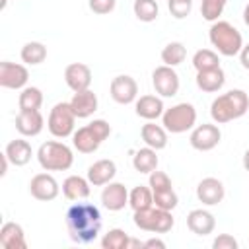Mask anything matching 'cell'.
<instances>
[{"instance_id":"obj_4","label":"cell","mask_w":249,"mask_h":249,"mask_svg":"<svg viewBox=\"0 0 249 249\" xmlns=\"http://www.w3.org/2000/svg\"><path fill=\"white\" fill-rule=\"evenodd\" d=\"M37 161L45 171H66L74 163V154L64 142L49 140L39 146Z\"/></svg>"},{"instance_id":"obj_37","label":"cell","mask_w":249,"mask_h":249,"mask_svg":"<svg viewBox=\"0 0 249 249\" xmlns=\"http://www.w3.org/2000/svg\"><path fill=\"white\" fill-rule=\"evenodd\" d=\"M167 8L175 19H183L193 10V0H167Z\"/></svg>"},{"instance_id":"obj_6","label":"cell","mask_w":249,"mask_h":249,"mask_svg":"<svg viewBox=\"0 0 249 249\" xmlns=\"http://www.w3.org/2000/svg\"><path fill=\"white\" fill-rule=\"evenodd\" d=\"M132 220H134L136 228H140L144 231H152V233H167V231H171V228L175 224L171 210H163L158 206L134 210Z\"/></svg>"},{"instance_id":"obj_25","label":"cell","mask_w":249,"mask_h":249,"mask_svg":"<svg viewBox=\"0 0 249 249\" xmlns=\"http://www.w3.org/2000/svg\"><path fill=\"white\" fill-rule=\"evenodd\" d=\"M140 136H142L144 144L154 148V150H163L167 146V130H165V126H160V124H156L152 121L142 124Z\"/></svg>"},{"instance_id":"obj_18","label":"cell","mask_w":249,"mask_h":249,"mask_svg":"<svg viewBox=\"0 0 249 249\" xmlns=\"http://www.w3.org/2000/svg\"><path fill=\"white\" fill-rule=\"evenodd\" d=\"M45 126V119L41 111H19L16 117V128L21 136H37Z\"/></svg>"},{"instance_id":"obj_34","label":"cell","mask_w":249,"mask_h":249,"mask_svg":"<svg viewBox=\"0 0 249 249\" xmlns=\"http://www.w3.org/2000/svg\"><path fill=\"white\" fill-rule=\"evenodd\" d=\"M132 10H134V16L144 23L154 21L158 18V14H160V8H158L156 0H134Z\"/></svg>"},{"instance_id":"obj_30","label":"cell","mask_w":249,"mask_h":249,"mask_svg":"<svg viewBox=\"0 0 249 249\" xmlns=\"http://www.w3.org/2000/svg\"><path fill=\"white\" fill-rule=\"evenodd\" d=\"M21 60L29 66H35V64H41L45 58H47V47L39 41H29L21 47V53H19Z\"/></svg>"},{"instance_id":"obj_31","label":"cell","mask_w":249,"mask_h":249,"mask_svg":"<svg viewBox=\"0 0 249 249\" xmlns=\"http://www.w3.org/2000/svg\"><path fill=\"white\" fill-rule=\"evenodd\" d=\"M187 56V49L181 41H171L161 49V62L167 66H179Z\"/></svg>"},{"instance_id":"obj_19","label":"cell","mask_w":249,"mask_h":249,"mask_svg":"<svg viewBox=\"0 0 249 249\" xmlns=\"http://www.w3.org/2000/svg\"><path fill=\"white\" fill-rule=\"evenodd\" d=\"M117 175V165L113 160H97L88 167V181L93 187H103Z\"/></svg>"},{"instance_id":"obj_15","label":"cell","mask_w":249,"mask_h":249,"mask_svg":"<svg viewBox=\"0 0 249 249\" xmlns=\"http://www.w3.org/2000/svg\"><path fill=\"white\" fill-rule=\"evenodd\" d=\"M226 196V189L224 183L216 177H204L198 185H196V198L206 204V206H214L220 204Z\"/></svg>"},{"instance_id":"obj_39","label":"cell","mask_w":249,"mask_h":249,"mask_svg":"<svg viewBox=\"0 0 249 249\" xmlns=\"http://www.w3.org/2000/svg\"><path fill=\"white\" fill-rule=\"evenodd\" d=\"M89 4V10L93 14H99V16H105V14H111L117 6V0H88Z\"/></svg>"},{"instance_id":"obj_38","label":"cell","mask_w":249,"mask_h":249,"mask_svg":"<svg viewBox=\"0 0 249 249\" xmlns=\"http://www.w3.org/2000/svg\"><path fill=\"white\" fill-rule=\"evenodd\" d=\"M150 189H152V193L154 191H165V189H173V185H171V179H169V175L167 173H163V171H152L150 173Z\"/></svg>"},{"instance_id":"obj_29","label":"cell","mask_w":249,"mask_h":249,"mask_svg":"<svg viewBox=\"0 0 249 249\" xmlns=\"http://www.w3.org/2000/svg\"><path fill=\"white\" fill-rule=\"evenodd\" d=\"M128 206L132 210H144V208L154 206V193H152V189L144 187V185L134 187L128 193Z\"/></svg>"},{"instance_id":"obj_33","label":"cell","mask_w":249,"mask_h":249,"mask_svg":"<svg viewBox=\"0 0 249 249\" xmlns=\"http://www.w3.org/2000/svg\"><path fill=\"white\" fill-rule=\"evenodd\" d=\"M128 241L130 237L124 230L113 228L101 237V247L103 249H128Z\"/></svg>"},{"instance_id":"obj_16","label":"cell","mask_w":249,"mask_h":249,"mask_svg":"<svg viewBox=\"0 0 249 249\" xmlns=\"http://www.w3.org/2000/svg\"><path fill=\"white\" fill-rule=\"evenodd\" d=\"M101 202L111 212L123 210L128 204V191H126V187L123 183H117V181L107 183L103 187V191H101Z\"/></svg>"},{"instance_id":"obj_10","label":"cell","mask_w":249,"mask_h":249,"mask_svg":"<svg viewBox=\"0 0 249 249\" xmlns=\"http://www.w3.org/2000/svg\"><path fill=\"white\" fill-rule=\"evenodd\" d=\"M220 138H222V132L216 124L202 123V124L193 128V132L189 136V142L198 152H210L220 144Z\"/></svg>"},{"instance_id":"obj_35","label":"cell","mask_w":249,"mask_h":249,"mask_svg":"<svg viewBox=\"0 0 249 249\" xmlns=\"http://www.w3.org/2000/svg\"><path fill=\"white\" fill-rule=\"evenodd\" d=\"M228 0H200V16L206 21H218Z\"/></svg>"},{"instance_id":"obj_17","label":"cell","mask_w":249,"mask_h":249,"mask_svg":"<svg viewBox=\"0 0 249 249\" xmlns=\"http://www.w3.org/2000/svg\"><path fill=\"white\" fill-rule=\"evenodd\" d=\"M68 103H70V107H72V111H74V115H76L78 119H88V117H91V115L97 111V105H99L97 95H95L91 89L76 91Z\"/></svg>"},{"instance_id":"obj_43","label":"cell","mask_w":249,"mask_h":249,"mask_svg":"<svg viewBox=\"0 0 249 249\" xmlns=\"http://www.w3.org/2000/svg\"><path fill=\"white\" fill-rule=\"evenodd\" d=\"M243 167H245V171H249V150H245V154H243Z\"/></svg>"},{"instance_id":"obj_40","label":"cell","mask_w":249,"mask_h":249,"mask_svg":"<svg viewBox=\"0 0 249 249\" xmlns=\"http://www.w3.org/2000/svg\"><path fill=\"white\" fill-rule=\"evenodd\" d=\"M212 247H214V249H237L239 243H237V239H235L233 235H230V233H220V235L212 241Z\"/></svg>"},{"instance_id":"obj_20","label":"cell","mask_w":249,"mask_h":249,"mask_svg":"<svg viewBox=\"0 0 249 249\" xmlns=\"http://www.w3.org/2000/svg\"><path fill=\"white\" fill-rule=\"evenodd\" d=\"M187 228L196 235H208L216 228L214 214L204 208H195L187 214Z\"/></svg>"},{"instance_id":"obj_12","label":"cell","mask_w":249,"mask_h":249,"mask_svg":"<svg viewBox=\"0 0 249 249\" xmlns=\"http://www.w3.org/2000/svg\"><path fill=\"white\" fill-rule=\"evenodd\" d=\"M29 193L33 198L49 202V200H54L58 196L60 187H58V181L51 173H37L29 181Z\"/></svg>"},{"instance_id":"obj_42","label":"cell","mask_w":249,"mask_h":249,"mask_svg":"<svg viewBox=\"0 0 249 249\" xmlns=\"http://www.w3.org/2000/svg\"><path fill=\"white\" fill-rule=\"evenodd\" d=\"M144 247H160V249H165V241H161L158 237H152V239L144 241Z\"/></svg>"},{"instance_id":"obj_32","label":"cell","mask_w":249,"mask_h":249,"mask_svg":"<svg viewBox=\"0 0 249 249\" xmlns=\"http://www.w3.org/2000/svg\"><path fill=\"white\" fill-rule=\"evenodd\" d=\"M193 66H195L196 72L218 68V66H220L218 53H214L212 49H198V51L193 54Z\"/></svg>"},{"instance_id":"obj_41","label":"cell","mask_w":249,"mask_h":249,"mask_svg":"<svg viewBox=\"0 0 249 249\" xmlns=\"http://www.w3.org/2000/svg\"><path fill=\"white\" fill-rule=\"evenodd\" d=\"M239 62L245 70H249V45H243L239 51Z\"/></svg>"},{"instance_id":"obj_21","label":"cell","mask_w":249,"mask_h":249,"mask_svg":"<svg viewBox=\"0 0 249 249\" xmlns=\"http://www.w3.org/2000/svg\"><path fill=\"white\" fill-rule=\"evenodd\" d=\"M134 111L138 117H142L146 121H156L163 115L165 107H163L161 97H158V95H140L134 101Z\"/></svg>"},{"instance_id":"obj_24","label":"cell","mask_w":249,"mask_h":249,"mask_svg":"<svg viewBox=\"0 0 249 249\" xmlns=\"http://www.w3.org/2000/svg\"><path fill=\"white\" fill-rule=\"evenodd\" d=\"M91 183L80 175H68L62 183V193L68 200H84L89 196Z\"/></svg>"},{"instance_id":"obj_14","label":"cell","mask_w":249,"mask_h":249,"mask_svg":"<svg viewBox=\"0 0 249 249\" xmlns=\"http://www.w3.org/2000/svg\"><path fill=\"white\" fill-rule=\"evenodd\" d=\"M64 82L66 86L76 93V91H84L89 89L91 86V70L88 64L84 62H72L64 68Z\"/></svg>"},{"instance_id":"obj_7","label":"cell","mask_w":249,"mask_h":249,"mask_svg":"<svg viewBox=\"0 0 249 249\" xmlns=\"http://www.w3.org/2000/svg\"><path fill=\"white\" fill-rule=\"evenodd\" d=\"M195 123H196V109H195V105H191L187 101L165 109L161 115V124L171 134L187 132V130L195 128Z\"/></svg>"},{"instance_id":"obj_13","label":"cell","mask_w":249,"mask_h":249,"mask_svg":"<svg viewBox=\"0 0 249 249\" xmlns=\"http://www.w3.org/2000/svg\"><path fill=\"white\" fill-rule=\"evenodd\" d=\"M29 80V72L23 64H16L10 60L0 62V86L8 89H23Z\"/></svg>"},{"instance_id":"obj_3","label":"cell","mask_w":249,"mask_h":249,"mask_svg":"<svg viewBox=\"0 0 249 249\" xmlns=\"http://www.w3.org/2000/svg\"><path fill=\"white\" fill-rule=\"evenodd\" d=\"M111 134V124L103 119H93L89 124L74 130L72 144L80 154H93L103 140H107Z\"/></svg>"},{"instance_id":"obj_27","label":"cell","mask_w":249,"mask_h":249,"mask_svg":"<svg viewBox=\"0 0 249 249\" xmlns=\"http://www.w3.org/2000/svg\"><path fill=\"white\" fill-rule=\"evenodd\" d=\"M158 150L146 146V148H140L134 158H132V167L138 171V173H152L158 169Z\"/></svg>"},{"instance_id":"obj_8","label":"cell","mask_w":249,"mask_h":249,"mask_svg":"<svg viewBox=\"0 0 249 249\" xmlns=\"http://www.w3.org/2000/svg\"><path fill=\"white\" fill-rule=\"evenodd\" d=\"M76 115L70 107V103L60 101L56 103L47 119V128L54 138H68L74 134V124H76Z\"/></svg>"},{"instance_id":"obj_9","label":"cell","mask_w":249,"mask_h":249,"mask_svg":"<svg viewBox=\"0 0 249 249\" xmlns=\"http://www.w3.org/2000/svg\"><path fill=\"white\" fill-rule=\"evenodd\" d=\"M152 86L156 89V93H160L161 97H173L179 91V74L173 70V66L161 64L152 72Z\"/></svg>"},{"instance_id":"obj_1","label":"cell","mask_w":249,"mask_h":249,"mask_svg":"<svg viewBox=\"0 0 249 249\" xmlns=\"http://www.w3.org/2000/svg\"><path fill=\"white\" fill-rule=\"evenodd\" d=\"M68 235L76 243H91L101 231V212L89 202H76L66 210Z\"/></svg>"},{"instance_id":"obj_36","label":"cell","mask_w":249,"mask_h":249,"mask_svg":"<svg viewBox=\"0 0 249 249\" xmlns=\"http://www.w3.org/2000/svg\"><path fill=\"white\" fill-rule=\"evenodd\" d=\"M179 202V196L173 189H165V191H154V206L163 208V210H173Z\"/></svg>"},{"instance_id":"obj_28","label":"cell","mask_w":249,"mask_h":249,"mask_svg":"<svg viewBox=\"0 0 249 249\" xmlns=\"http://www.w3.org/2000/svg\"><path fill=\"white\" fill-rule=\"evenodd\" d=\"M19 111H39L43 105V91L35 86H25L18 97Z\"/></svg>"},{"instance_id":"obj_44","label":"cell","mask_w":249,"mask_h":249,"mask_svg":"<svg viewBox=\"0 0 249 249\" xmlns=\"http://www.w3.org/2000/svg\"><path fill=\"white\" fill-rule=\"evenodd\" d=\"M243 21H245V25L249 27V4H247L245 10H243Z\"/></svg>"},{"instance_id":"obj_23","label":"cell","mask_w":249,"mask_h":249,"mask_svg":"<svg viewBox=\"0 0 249 249\" xmlns=\"http://www.w3.org/2000/svg\"><path fill=\"white\" fill-rule=\"evenodd\" d=\"M4 154L8 156L10 163L16 165V167H21L25 163H29L31 156H33V150H31V144L25 140V138H16L12 142H8Z\"/></svg>"},{"instance_id":"obj_5","label":"cell","mask_w":249,"mask_h":249,"mask_svg":"<svg viewBox=\"0 0 249 249\" xmlns=\"http://www.w3.org/2000/svg\"><path fill=\"white\" fill-rule=\"evenodd\" d=\"M208 39H210L212 47L224 56H235V54H239V51L243 47L241 33L230 21H220V19L212 21Z\"/></svg>"},{"instance_id":"obj_22","label":"cell","mask_w":249,"mask_h":249,"mask_svg":"<svg viewBox=\"0 0 249 249\" xmlns=\"http://www.w3.org/2000/svg\"><path fill=\"white\" fill-rule=\"evenodd\" d=\"M0 245L4 249H25L27 241H25L23 228L16 222H6L0 230Z\"/></svg>"},{"instance_id":"obj_11","label":"cell","mask_w":249,"mask_h":249,"mask_svg":"<svg viewBox=\"0 0 249 249\" xmlns=\"http://www.w3.org/2000/svg\"><path fill=\"white\" fill-rule=\"evenodd\" d=\"M109 93L113 97L115 103L119 105H128L132 101H136V95H138V84L132 76L128 74H121V76H115L111 80V86H109Z\"/></svg>"},{"instance_id":"obj_26","label":"cell","mask_w":249,"mask_h":249,"mask_svg":"<svg viewBox=\"0 0 249 249\" xmlns=\"http://www.w3.org/2000/svg\"><path fill=\"white\" fill-rule=\"evenodd\" d=\"M224 84H226V74L220 66L212 68V70L196 72V86H198V89H202L206 93H214V91L222 89Z\"/></svg>"},{"instance_id":"obj_2","label":"cell","mask_w":249,"mask_h":249,"mask_svg":"<svg viewBox=\"0 0 249 249\" xmlns=\"http://www.w3.org/2000/svg\"><path fill=\"white\" fill-rule=\"evenodd\" d=\"M249 109V95L243 89H230L218 95L210 105V115L214 123L224 124L233 119H239Z\"/></svg>"}]
</instances>
